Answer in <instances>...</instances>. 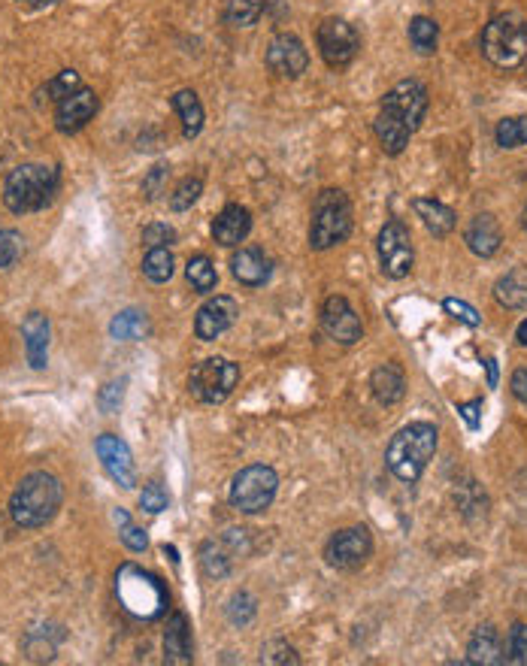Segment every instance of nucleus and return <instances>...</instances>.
<instances>
[{"mask_svg":"<svg viewBox=\"0 0 527 666\" xmlns=\"http://www.w3.org/2000/svg\"><path fill=\"white\" fill-rule=\"evenodd\" d=\"M146 333H149V318H146V312H140V309H125V312H119V315L110 321V337H113V340L134 343V340H143Z\"/></svg>","mask_w":527,"mask_h":666,"instance_id":"nucleus-29","label":"nucleus"},{"mask_svg":"<svg viewBox=\"0 0 527 666\" xmlns=\"http://www.w3.org/2000/svg\"><path fill=\"white\" fill-rule=\"evenodd\" d=\"M506 663H527V624H512L509 627Z\"/></svg>","mask_w":527,"mask_h":666,"instance_id":"nucleus-40","label":"nucleus"},{"mask_svg":"<svg viewBox=\"0 0 527 666\" xmlns=\"http://www.w3.org/2000/svg\"><path fill=\"white\" fill-rule=\"evenodd\" d=\"M237 315H240L237 300H234V297L219 294V297L206 300V303L197 309V318H194V333H197V337H200L203 343H213V340H219V337H222L225 330H231V327H234Z\"/></svg>","mask_w":527,"mask_h":666,"instance_id":"nucleus-15","label":"nucleus"},{"mask_svg":"<svg viewBox=\"0 0 527 666\" xmlns=\"http://www.w3.org/2000/svg\"><path fill=\"white\" fill-rule=\"evenodd\" d=\"M515 337H518V343H521V346H527V318H524V321L518 324V330H515Z\"/></svg>","mask_w":527,"mask_h":666,"instance_id":"nucleus-52","label":"nucleus"},{"mask_svg":"<svg viewBox=\"0 0 527 666\" xmlns=\"http://www.w3.org/2000/svg\"><path fill=\"white\" fill-rule=\"evenodd\" d=\"M94 113H97V94L82 85L55 103V128L61 134H76L94 119Z\"/></svg>","mask_w":527,"mask_h":666,"instance_id":"nucleus-16","label":"nucleus"},{"mask_svg":"<svg viewBox=\"0 0 527 666\" xmlns=\"http://www.w3.org/2000/svg\"><path fill=\"white\" fill-rule=\"evenodd\" d=\"M352 234V203L343 191L325 188L312 200V225H309V246L315 252L334 249L346 243Z\"/></svg>","mask_w":527,"mask_h":666,"instance_id":"nucleus-5","label":"nucleus"},{"mask_svg":"<svg viewBox=\"0 0 527 666\" xmlns=\"http://www.w3.org/2000/svg\"><path fill=\"white\" fill-rule=\"evenodd\" d=\"M373 131H376L385 155H391V158H397V155L409 146V140H412V131H409L400 119H394L391 113H385V109H379V116H376V122H373Z\"/></svg>","mask_w":527,"mask_h":666,"instance_id":"nucleus-26","label":"nucleus"},{"mask_svg":"<svg viewBox=\"0 0 527 666\" xmlns=\"http://www.w3.org/2000/svg\"><path fill=\"white\" fill-rule=\"evenodd\" d=\"M237 382H240V367L237 364H231L225 358H206L191 370L188 391L197 403L219 406L234 394Z\"/></svg>","mask_w":527,"mask_h":666,"instance_id":"nucleus-8","label":"nucleus"},{"mask_svg":"<svg viewBox=\"0 0 527 666\" xmlns=\"http://www.w3.org/2000/svg\"><path fill=\"white\" fill-rule=\"evenodd\" d=\"M176 243V231L170 225H149L143 228V246L146 249H158V246H170Z\"/></svg>","mask_w":527,"mask_h":666,"instance_id":"nucleus-44","label":"nucleus"},{"mask_svg":"<svg viewBox=\"0 0 527 666\" xmlns=\"http://www.w3.org/2000/svg\"><path fill=\"white\" fill-rule=\"evenodd\" d=\"M185 276H188V282H191V288L197 294H209V291L216 288V282H219V273H216L213 261H209L206 255H194L188 261V267H185Z\"/></svg>","mask_w":527,"mask_h":666,"instance_id":"nucleus-31","label":"nucleus"},{"mask_svg":"<svg viewBox=\"0 0 527 666\" xmlns=\"http://www.w3.org/2000/svg\"><path fill=\"white\" fill-rule=\"evenodd\" d=\"M494 140L500 149H521L527 146V116H512L503 119L494 131Z\"/></svg>","mask_w":527,"mask_h":666,"instance_id":"nucleus-34","label":"nucleus"},{"mask_svg":"<svg viewBox=\"0 0 527 666\" xmlns=\"http://www.w3.org/2000/svg\"><path fill=\"white\" fill-rule=\"evenodd\" d=\"M467 663L473 666H497L506 663V645L494 624H482L467 642Z\"/></svg>","mask_w":527,"mask_h":666,"instance_id":"nucleus-20","label":"nucleus"},{"mask_svg":"<svg viewBox=\"0 0 527 666\" xmlns=\"http://www.w3.org/2000/svg\"><path fill=\"white\" fill-rule=\"evenodd\" d=\"M412 209L421 218V225H425L434 237H449L455 231V225H458L455 209H449L446 203H440L434 197H415Z\"/></svg>","mask_w":527,"mask_h":666,"instance_id":"nucleus-22","label":"nucleus"},{"mask_svg":"<svg viewBox=\"0 0 527 666\" xmlns=\"http://www.w3.org/2000/svg\"><path fill=\"white\" fill-rule=\"evenodd\" d=\"M64 503V488L52 473H28L10 497V518L25 527H46Z\"/></svg>","mask_w":527,"mask_h":666,"instance_id":"nucleus-2","label":"nucleus"},{"mask_svg":"<svg viewBox=\"0 0 527 666\" xmlns=\"http://www.w3.org/2000/svg\"><path fill=\"white\" fill-rule=\"evenodd\" d=\"M19 4L31 7V10H46V7H55L58 0H19Z\"/></svg>","mask_w":527,"mask_h":666,"instance_id":"nucleus-50","label":"nucleus"},{"mask_svg":"<svg viewBox=\"0 0 527 666\" xmlns=\"http://www.w3.org/2000/svg\"><path fill=\"white\" fill-rule=\"evenodd\" d=\"M443 309L452 315V318H458V321H464L467 327H479V312L470 306V303H464V300H455V297H449V300H443Z\"/></svg>","mask_w":527,"mask_h":666,"instance_id":"nucleus-45","label":"nucleus"},{"mask_svg":"<svg viewBox=\"0 0 527 666\" xmlns=\"http://www.w3.org/2000/svg\"><path fill=\"white\" fill-rule=\"evenodd\" d=\"M370 391H373V397H376L382 406L400 403L403 394H406V376H403L400 364L388 361V364L376 367L373 376H370Z\"/></svg>","mask_w":527,"mask_h":666,"instance_id":"nucleus-24","label":"nucleus"},{"mask_svg":"<svg viewBox=\"0 0 527 666\" xmlns=\"http://www.w3.org/2000/svg\"><path fill=\"white\" fill-rule=\"evenodd\" d=\"M140 506L149 512V515H161L167 509V491L158 485V482H149L140 494Z\"/></svg>","mask_w":527,"mask_h":666,"instance_id":"nucleus-43","label":"nucleus"},{"mask_svg":"<svg viewBox=\"0 0 527 666\" xmlns=\"http://www.w3.org/2000/svg\"><path fill=\"white\" fill-rule=\"evenodd\" d=\"M437 40H440V28H437L434 19H428V16H415V19L409 22V43H412V49H415L418 55H431V52H437Z\"/></svg>","mask_w":527,"mask_h":666,"instance_id":"nucleus-30","label":"nucleus"},{"mask_svg":"<svg viewBox=\"0 0 527 666\" xmlns=\"http://www.w3.org/2000/svg\"><path fill=\"white\" fill-rule=\"evenodd\" d=\"M379 264H382V273L388 279H406L412 273V237H409V228L403 221L391 218L388 225L379 231Z\"/></svg>","mask_w":527,"mask_h":666,"instance_id":"nucleus-9","label":"nucleus"},{"mask_svg":"<svg viewBox=\"0 0 527 666\" xmlns=\"http://www.w3.org/2000/svg\"><path fill=\"white\" fill-rule=\"evenodd\" d=\"M279 491V476L273 467L264 464H252L246 470H240L231 482V506L243 515H258L267 512L276 500Z\"/></svg>","mask_w":527,"mask_h":666,"instance_id":"nucleus-7","label":"nucleus"},{"mask_svg":"<svg viewBox=\"0 0 527 666\" xmlns=\"http://www.w3.org/2000/svg\"><path fill=\"white\" fill-rule=\"evenodd\" d=\"M58 194V170L43 164H22L4 182V203L10 212H40Z\"/></svg>","mask_w":527,"mask_h":666,"instance_id":"nucleus-3","label":"nucleus"},{"mask_svg":"<svg viewBox=\"0 0 527 666\" xmlns=\"http://www.w3.org/2000/svg\"><path fill=\"white\" fill-rule=\"evenodd\" d=\"M379 109H385V113L400 119L415 134L421 128V122H425V113H428V88L421 85L418 79H403L382 97Z\"/></svg>","mask_w":527,"mask_h":666,"instance_id":"nucleus-10","label":"nucleus"},{"mask_svg":"<svg viewBox=\"0 0 527 666\" xmlns=\"http://www.w3.org/2000/svg\"><path fill=\"white\" fill-rule=\"evenodd\" d=\"M270 270H273V264H270V258H267L258 246H246V249H240V252L231 258V273H234V279L243 282V285H249V288L264 285V282L270 279Z\"/></svg>","mask_w":527,"mask_h":666,"instance_id":"nucleus-21","label":"nucleus"},{"mask_svg":"<svg viewBox=\"0 0 527 666\" xmlns=\"http://www.w3.org/2000/svg\"><path fill=\"white\" fill-rule=\"evenodd\" d=\"M494 300L506 309H524L527 306V270L512 267L506 276H500L494 285Z\"/></svg>","mask_w":527,"mask_h":666,"instance_id":"nucleus-27","label":"nucleus"},{"mask_svg":"<svg viewBox=\"0 0 527 666\" xmlns=\"http://www.w3.org/2000/svg\"><path fill=\"white\" fill-rule=\"evenodd\" d=\"M458 412L464 415L467 427L470 430H479V412H482V400H470V403H461Z\"/></svg>","mask_w":527,"mask_h":666,"instance_id":"nucleus-49","label":"nucleus"},{"mask_svg":"<svg viewBox=\"0 0 527 666\" xmlns=\"http://www.w3.org/2000/svg\"><path fill=\"white\" fill-rule=\"evenodd\" d=\"M482 55L500 70L527 64V19L518 13L494 16L482 31Z\"/></svg>","mask_w":527,"mask_h":666,"instance_id":"nucleus-6","label":"nucleus"},{"mask_svg":"<svg viewBox=\"0 0 527 666\" xmlns=\"http://www.w3.org/2000/svg\"><path fill=\"white\" fill-rule=\"evenodd\" d=\"M524 70H527V64H524Z\"/></svg>","mask_w":527,"mask_h":666,"instance_id":"nucleus-54","label":"nucleus"},{"mask_svg":"<svg viewBox=\"0 0 527 666\" xmlns=\"http://www.w3.org/2000/svg\"><path fill=\"white\" fill-rule=\"evenodd\" d=\"M373 554V536L367 527H346L331 536L325 548V561L334 570H358L370 561Z\"/></svg>","mask_w":527,"mask_h":666,"instance_id":"nucleus-12","label":"nucleus"},{"mask_svg":"<svg viewBox=\"0 0 527 666\" xmlns=\"http://www.w3.org/2000/svg\"><path fill=\"white\" fill-rule=\"evenodd\" d=\"M76 88H82V79H79V73L76 70H64V73H58L55 79H49L46 82V88H43V94H49V100H64L67 94H73Z\"/></svg>","mask_w":527,"mask_h":666,"instance_id":"nucleus-39","label":"nucleus"},{"mask_svg":"<svg viewBox=\"0 0 527 666\" xmlns=\"http://www.w3.org/2000/svg\"><path fill=\"white\" fill-rule=\"evenodd\" d=\"M322 327H325L328 337L334 343H340V346H355L364 337V324H361L358 312L340 294L325 300V306H322Z\"/></svg>","mask_w":527,"mask_h":666,"instance_id":"nucleus-14","label":"nucleus"},{"mask_svg":"<svg viewBox=\"0 0 527 666\" xmlns=\"http://www.w3.org/2000/svg\"><path fill=\"white\" fill-rule=\"evenodd\" d=\"M315 40H319V52L325 58L328 67L340 70V67H349L361 49V37L358 31L346 22V19H328L319 25V34H315Z\"/></svg>","mask_w":527,"mask_h":666,"instance_id":"nucleus-11","label":"nucleus"},{"mask_svg":"<svg viewBox=\"0 0 527 666\" xmlns=\"http://www.w3.org/2000/svg\"><path fill=\"white\" fill-rule=\"evenodd\" d=\"M509 388L515 394V400H521L527 406V367H518L509 379Z\"/></svg>","mask_w":527,"mask_h":666,"instance_id":"nucleus-48","label":"nucleus"},{"mask_svg":"<svg viewBox=\"0 0 527 666\" xmlns=\"http://www.w3.org/2000/svg\"><path fill=\"white\" fill-rule=\"evenodd\" d=\"M164 660L167 663H191V627L182 612H173L164 630Z\"/></svg>","mask_w":527,"mask_h":666,"instance_id":"nucleus-25","label":"nucleus"},{"mask_svg":"<svg viewBox=\"0 0 527 666\" xmlns=\"http://www.w3.org/2000/svg\"><path fill=\"white\" fill-rule=\"evenodd\" d=\"M173 109H176L179 119H182V134H185V140H194V137L203 131V106H200L197 94H194L191 88L176 91V94H173Z\"/></svg>","mask_w":527,"mask_h":666,"instance_id":"nucleus-28","label":"nucleus"},{"mask_svg":"<svg viewBox=\"0 0 527 666\" xmlns=\"http://www.w3.org/2000/svg\"><path fill=\"white\" fill-rule=\"evenodd\" d=\"M200 191H203V179H200V176H194V179H191V176L182 179L179 188L170 194V209H173V212H185V209L200 197Z\"/></svg>","mask_w":527,"mask_h":666,"instance_id":"nucleus-38","label":"nucleus"},{"mask_svg":"<svg viewBox=\"0 0 527 666\" xmlns=\"http://www.w3.org/2000/svg\"><path fill=\"white\" fill-rule=\"evenodd\" d=\"M167 173H170L167 164H155V167L149 170V176H146V182H143V194H146L149 200H155V197L161 194V188H164V182H167Z\"/></svg>","mask_w":527,"mask_h":666,"instance_id":"nucleus-47","label":"nucleus"},{"mask_svg":"<svg viewBox=\"0 0 527 666\" xmlns=\"http://www.w3.org/2000/svg\"><path fill=\"white\" fill-rule=\"evenodd\" d=\"M228 621L234 624V627H249L252 624V618H255V612H258V606H255V597L249 594V591H237L231 600H228Z\"/></svg>","mask_w":527,"mask_h":666,"instance_id":"nucleus-36","label":"nucleus"},{"mask_svg":"<svg viewBox=\"0 0 527 666\" xmlns=\"http://www.w3.org/2000/svg\"><path fill=\"white\" fill-rule=\"evenodd\" d=\"M309 55L306 46L294 37V34H276L267 46V67L282 76V79H297L300 73H306Z\"/></svg>","mask_w":527,"mask_h":666,"instance_id":"nucleus-17","label":"nucleus"},{"mask_svg":"<svg viewBox=\"0 0 527 666\" xmlns=\"http://www.w3.org/2000/svg\"><path fill=\"white\" fill-rule=\"evenodd\" d=\"M485 367H488V388H497V361H494V358H488V361H485Z\"/></svg>","mask_w":527,"mask_h":666,"instance_id":"nucleus-51","label":"nucleus"},{"mask_svg":"<svg viewBox=\"0 0 527 666\" xmlns=\"http://www.w3.org/2000/svg\"><path fill=\"white\" fill-rule=\"evenodd\" d=\"M113 518H116V524H119V533H122V542L131 548V551H146V545H149V539H146V533L131 521V515L125 512V509H116L113 512Z\"/></svg>","mask_w":527,"mask_h":666,"instance_id":"nucleus-37","label":"nucleus"},{"mask_svg":"<svg viewBox=\"0 0 527 666\" xmlns=\"http://www.w3.org/2000/svg\"><path fill=\"white\" fill-rule=\"evenodd\" d=\"M94 452L107 470V476L119 485V488H134L137 485V470H134V455L128 449V442L119 439L116 433H100L94 442Z\"/></svg>","mask_w":527,"mask_h":666,"instance_id":"nucleus-13","label":"nucleus"},{"mask_svg":"<svg viewBox=\"0 0 527 666\" xmlns=\"http://www.w3.org/2000/svg\"><path fill=\"white\" fill-rule=\"evenodd\" d=\"M464 243L473 255L479 258H494L503 246V231H500V221L491 215V212H482L476 215L467 231H464Z\"/></svg>","mask_w":527,"mask_h":666,"instance_id":"nucleus-19","label":"nucleus"},{"mask_svg":"<svg viewBox=\"0 0 527 666\" xmlns=\"http://www.w3.org/2000/svg\"><path fill=\"white\" fill-rule=\"evenodd\" d=\"M261 663H300L297 651L285 642V639H270L264 648H261Z\"/></svg>","mask_w":527,"mask_h":666,"instance_id":"nucleus-42","label":"nucleus"},{"mask_svg":"<svg viewBox=\"0 0 527 666\" xmlns=\"http://www.w3.org/2000/svg\"><path fill=\"white\" fill-rule=\"evenodd\" d=\"M22 258V237L16 231L0 228V267L10 270Z\"/></svg>","mask_w":527,"mask_h":666,"instance_id":"nucleus-41","label":"nucleus"},{"mask_svg":"<svg viewBox=\"0 0 527 666\" xmlns=\"http://www.w3.org/2000/svg\"><path fill=\"white\" fill-rule=\"evenodd\" d=\"M200 567L209 579H225L231 573V558L222 542H203L200 548Z\"/></svg>","mask_w":527,"mask_h":666,"instance_id":"nucleus-32","label":"nucleus"},{"mask_svg":"<svg viewBox=\"0 0 527 666\" xmlns=\"http://www.w3.org/2000/svg\"><path fill=\"white\" fill-rule=\"evenodd\" d=\"M25 352L34 370H43L49 361V318L43 312H31L22 324Z\"/></svg>","mask_w":527,"mask_h":666,"instance_id":"nucleus-23","label":"nucleus"},{"mask_svg":"<svg viewBox=\"0 0 527 666\" xmlns=\"http://www.w3.org/2000/svg\"><path fill=\"white\" fill-rule=\"evenodd\" d=\"M264 13V0H228L225 22L234 28H249L261 19Z\"/></svg>","mask_w":527,"mask_h":666,"instance_id":"nucleus-35","label":"nucleus"},{"mask_svg":"<svg viewBox=\"0 0 527 666\" xmlns=\"http://www.w3.org/2000/svg\"><path fill=\"white\" fill-rule=\"evenodd\" d=\"M437 427L431 421H412L406 427H400L391 442H388V452H385V464L388 470L406 482V485H415L421 479V473L428 470V464L434 461V452H437Z\"/></svg>","mask_w":527,"mask_h":666,"instance_id":"nucleus-1","label":"nucleus"},{"mask_svg":"<svg viewBox=\"0 0 527 666\" xmlns=\"http://www.w3.org/2000/svg\"><path fill=\"white\" fill-rule=\"evenodd\" d=\"M143 276L155 285H164L170 282L173 276V255L167 246H158V249H149L146 258H143Z\"/></svg>","mask_w":527,"mask_h":666,"instance_id":"nucleus-33","label":"nucleus"},{"mask_svg":"<svg viewBox=\"0 0 527 666\" xmlns=\"http://www.w3.org/2000/svg\"><path fill=\"white\" fill-rule=\"evenodd\" d=\"M122 397H125V382H110L107 388H100V397H97V403H100V409L107 412V415H113V412H119V406H122Z\"/></svg>","mask_w":527,"mask_h":666,"instance_id":"nucleus-46","label":"nucleus"},{"mask_svg":"<svg viewBox=\"0 0 527 666\" xmlns=\"http://www.w3.org/2000/svg\"><path fill=\"white\" fill-rule=\"evenodd\" d=\"M116 597L122 609L140 621H155L167 612V588L161 585L158 576H152L143 567L125 564L116 573Z\"/></svg>","mask_w":527,"mask_h":666,"instance_id":"nucleus-4","label":"nucleus"},{"mask_svg":"<svg viewBox=\"0 0 527 666\" xmlns=\"http://www.w3.org/2000/svg\"><path fill=\"white\" fill-rule=\"evenodd\" d=\"M524 231H527V209H524Z\"/></svg>","mask_w":527,"mask_h":666,"instance_id":"nucleus-53","label":"nucleus"},{"mask_svg":"<svg viewBox=\"0 0 527 666\" xmlns=\"http://www.w3.org/2000/svg\"><path fill=\"white\" fill-rule=\"evenodd\" d=\"M249 231H252V215H249V209L240 206V203H228V206L216 215V221H213V237H216V243L225 246V249L240 246V243L249 237Z\"/></svg>","mask_w":527,"mask_h":666,"instance_id":"nucleus-18","label":"nucleus"}]
</instances>
